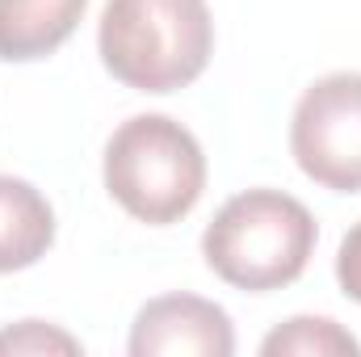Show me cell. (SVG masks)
I'll return each instance as SVG.
<instances>
[{"mask_svg":"<svg viewBox=\"0 0 361 357\" xmlns=\"http://www.w3.org/2000/svg\"><path fill=\"white\" fill-rule=\"evenodd\" d=\"M265 357H357L361 341L324 315H294L261 341Z\"/></svg>","mask_w":361,"mask_h":357,"instance_id":"8","label":"cell"},{"mask_svg":"<svg viewBox=\"0 0 361 357\" xmlns=\"http://www.w3.org/2000/svg\"><path fill=\"white\" fill-rule=\"evenodd\" d=\"M105 189L130 219L169 227L206 189L202 143L164 114H135L105 143Z\"/></svg>","mask_w":361,"mask_h":357,"instance_id":"3","label":"cell"},{"mask_svg":"<svg viewBox=\"0 0 361 357\" xmlns=\"http://www.w3.org/2000/svg\"><path fill=\"white\" fill-rule=\"evenodd\" d=\"M315 240V214L298 198L281 189H248L210 219L202 236V257L227 286L269 294L302 277Z\"/></svg>","mask_w":361,"mask_h":357,"instance_id":"2","label":"cell"},{"mask_svg":"<svg viewBox=\"0 0 361 357\" xmlns=\"http://www.w3.org/2000/svg\"><path fill=\"white\" fill-rule=\"evenodd\" d=\"M85 8L89 0H0V59H47L76 34Z\"/></svg>","mask_w":361,"mask_h":357,"instance_id":"6","label":"cell"},{"mask_svg":"<svg viewBox=\"0 0 361 357\" xmlns=\"http://www.w3.org/2000/svg\"><path fill=\"white\" fill-rule=\"evenodd\" d=\"M290 152L315 185L361 193V72H332L298 97Z\"/></svg>","mask_w":361,"mask_h":357,"instance_id":"4","label":"cell"},{"mask_svg":"<svg viewBox=\"0 0 361 357\" xmlns=\"http://www.w3.org/2000/svg\"><path fill=\"white\" fill-rule=\"evenodd\" d=\"M47 349H59V353H80V341H72L68 332L59 328H47L38 320H25L8 332H0V353H47Z\"/></svg>","mask_w":361,"mask_h":357,"instance_id":"9","label":"cell"},{"mask_svg":"<svg viewBox=\"0 0 361 357\" xmlns=\"http://www.w3.org/2000/svg\"><path fill=\"white\" fill-rule=\"evenodd\" d=\"M336 282H341V290L361 303V223L357 227H349V236L341 240V253H336Z\"/></svg>","mask_w":361,"mask_h":357,"instance_id":"10","label":"cell"},{"mask_svg":"<svg viewBox=\"0 0 361 357\" xmlns=\"http://www.w3.org/2000/svg\"><path fill=\"white\" fill-rule=\"evenodd\" d=\"M231 315L197 294H164L139 307L130 328V357H231Z\"/></svg>","mask_w":361,"mask_h":357,"instance_id":"5","label":"cell"},{"mask_svg":"<svg viewBox=\"0 0 361 357\" xmlns=\"http://www.w3.org/2000/svg\"><path fill=\"white\" fill-rule=\"evenodd\" d=\"M101 63L135 92H177L214 55L206 0H109L97 30Z\"/></svg>","mask_w":361,"mask_h":357,"instance_id":"1","label":"cell"},{"mask_svg":"<svg viewBox=\"0 0 361 357\" xmlns=\"http://www.w3.org/2000/svg\"><path fill=\"white\" fill-rule=\"evenodd\" d=\"M55 244L51 202L21 177L0 173V273L38 265Z\"/></svg>","mask_w":361,"mask_h":357,"instance_id":"7","label":"cell"}]
</instances>
